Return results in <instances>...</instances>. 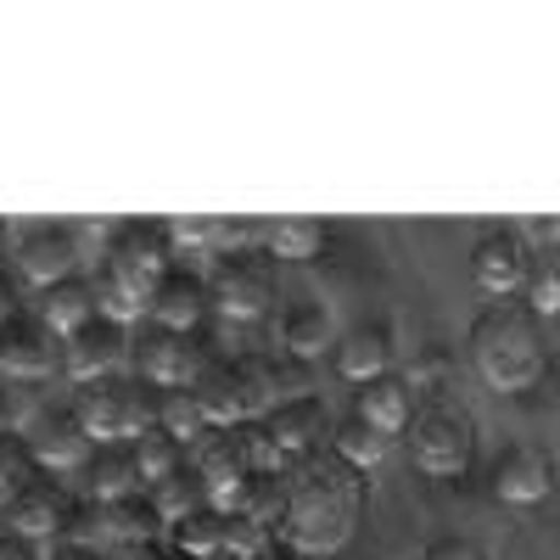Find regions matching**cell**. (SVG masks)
<instances>
[{
	"mask_svg": "<svg viewBox=\"0 0 560 560\" xmlns=\"http://www.w3.org/2000/svg\"><path fill=\"white\" fill-rule=\"evenodd\" d=\"M364 516V482L353 465H342L331 448H314L287 465V516H280V544L292 555H337Z\"/></svg>",
	"mask_w": 560,
	"mask_h": 560,
	"instance_id": "cell-1",
	"label": "cell"
},
{
	"mask_svg": "<svg viewBox=\"0 0 560 560\" xmlns=\"http://www.w3.org/2000/svg\"><path fill=\"white\" fill-rule=\"evenodd\" d=\"M465 348H471V364L477 376L499 393H527L544 364H549V331L544 319L527 308V303H488L477 319H471V337H465Z\"/></svg>",
	"mask_w": 560,
	"mask_h": 560,
	"instance_id": "cell-2",
	"label": "cell"
},
{
	"mask_svg": "<svg viewBox=\"0 0 560 560\" xmlns=\"http://www.w3.org/2000/svg\"><path fill=\"white\" fill-rule=\"evenodd\" d=\"M158 398L147 382H118V376H102L90 382L73 404L79 427L90 432V443H135L147 427H158Z\"/></svg>",
	"mask_w": 560,
	"mask_h": 560,
	"instance_id": "cell-3",
	"label": "cell"
},
{
	"mask_svg": "<svg viewBox=\"0 0 560 560\" xmlns=\"http://www.w3.org/2000/svg\"><path fill=\"white\" fill-rule=\"evenodd\" d=\"M409 454L427 477H459L477 454V420L454 404H427L409 415Z\"/></svg>",
	"mask_w": 560,
	"mask_h": 560,
	"instance_id": "cell-4",
	"label": "cell"
},
{
	"mask_svg": "<svg viewBox=\"0 0 560 560\" xmlns=\"http://www.w3.org/2000/svg\"><path fill=\"white\" fill-rule=\"evenodd\" d=\"M174 258V247H168V230L163 224H118L113 230V242H107V253H102V269L113 275V280H124L129 292H140V298H152V287L174 269L168 264Z\"/></svg>",
	"mask_w": 560,
	"mask_h": 560,
	"instance_id": "cell-5",
	"label": "cell"
},
{
	"mask_svg": "<svg viewBox=\"0 0 560 560\" xmlns=\"http://www.w3.org/2000/svg\"><path fill=\"white\" fill-rule=\"evenodd\" d=\"M275 303V275L264 258L242 253V258H219L208 275V308L224 319H258Z\"/></svg>",
	"mask_w": 560,
	"mask_h": 560,
	"instance_id": "cell-6",
	"label": "cell"
},
{
	"mask_svg": "<svg viewBox=\"0 0 560 560\" xmlns=\"http://www.w3.org/2000/svg\"><path fill=\"white\" fill-rule=\"evenodd\" d=\"M135 364H140V382L152 387H191L202 370H208V348L197 342V331H163V325H147L135 342Z\"/></svg>",
	"mask_w": 560,
	"mask_h": 560,
	"instance_id": "cell-7",
	"label": "cell"
},
{
	"mask_svg": "<svg viewBox=\"0 0 560 560\" xmlns=\"http://www.w3.org/2000/svg\"><path fill=\"white\" fill-rule=\"evenodd\" d=\"M185 465H191L197 482L208 488V504H213V510H230V504H236V493H242V482L253 477L236 427H213V432L191 448V459H185Z\"/></svg>",
	"mask_w": 560,
	"mask_h": 560,
	"instance_id": "cell-8",
	"label": "cell"
},
{
	"mask_svg": "<svg viewBox=\"0 0 560 560\" xmlns=\"http://www.w3.org/2000/svg\"><path fill=\"white\" fill-rule=\"evenodd\" d=\"M527 269H533V258H527V242L516 236V230H488V236L471 247V280L499 303L527 287Z\"/></svg>",
	"mask_w": 560,
	"mask_h": 560,
	"instance_id": "cell-9",
	"label": "cell"
},
{
	"mask_svg": "<svg viewBox=\"0 0 560 560\" xmlns=\"http://www.w3.org/2000/svg\"><path fill=\"white\" fill-rule=\"evenodd\" d=\"M79 230H62V224H34L18 236V269L23 280H34V287H57V280L79 275Z\"/></svg>",
	"mask_w": 560,
	"mask_h": 560,
	"instance_id": "cell-10",
	"label": "cell"
},
{
	"mask_svg": "<svg viewBox=\"0 0 560 560\" xmlns=\"http://www.w3.org/2000/svg\"><path fill=\"white\" fill-rule=\"evenodd\" d=\"M62 359V337L39 314H12L0 325V370L12 376H51Z\"/></svg>",
	"mask_w": 560,
	"mask_h": 560,
	"instance_id": "cell-11",
	"label": "cell"
},
{
	"mask_svg": "<svg viewBox=\"0 0 560 560\" xmlns=\"http://www.w3.org/2000/svg\"><path fill=\"white\" fill-rule=\"evenodd\" d=\"M124 348H129V342H124V325H113V319L96 314V319H84L79 331L62 337V370H68L73 382L90 387V382H102L107 370L124 359Z\"/></svg>",
	"mask_w": 560,
	"mask_h": 560,
	"instance_id": "cell-12",
	"label": "cell"
},
{
	"mask_svg": "<svg viewBox=\"0 0 560 560\" xmlns=\"http://www.w3.org/2000/svg\"><path fill=\"white\" fill-rule=\"evenodd\" d=\"M23 443H28L34 465H45V471H79V465L96 454V443H90V432L79 427V415H73V409L39 415Z\"/></svg>",
	"mask_w": 560,
	"mask_h": 560,
	"instance_id": "cell-13",
	"label": "cell"
},
{
	"mask_svg": "<svg viewBox=\"0 0 560 560\" xmlns=\"http://www.w3.org/2000/svg\"><path fill=\"white\" fill-rule=\"evenodd\" d=\"M549 488H555V459L544 454V448H533V443H510L499 459H493V493L504 499V504H538V499H549Z\"/></svg>",
	"mask_w": 560,
	"mask_h": 560,
	"instance_id": "cell-14",
	"label": "cell"
},
{
	"mask_svg": "<svg viewBox=\"0 0 560 560\" xmlns=\"http://www.w3.org/2000/svg\"><path fill=\"white\" fill-rule=\"evenodd\" d=\"M147 314H152V325H163V331L191 337L202 325V314H208V280L191 275V269H168L147 298Z\"/></svg>",
	"mask_w": 560,
	"mask_h": 560,
	"instance_id": "cell-15",
	"label": "cell"
},
{
	"mask_svg": "<svg viewBox=\"0 0 560 560\" xmlns=\"http://www.w3.org/2000/svg\"><path fill=\"white\" fill-rule=\"evenodd\" d=\"M269 432H275V443H280V454H287V465L292 459H303V454H314V448H325V438H331V427L337 420L325 415V404L308 393V398H287V404H275L269 415Z\"/></svg>",
	"mask_w": 560,
	"mask_h": 560,
	"instance_id": "cell-16",
	"label": "cell"
},
{
	"mask_svg": "<svg viewBox=\"0 0 560 560\" xmlns=\"http://www.w3.org/2000/svg\"><path fill=\"white\" fill-rule=\"evenodd\" d=\"M7 510H12V533H18V538H28V544H39V538H57V533L68 527L73 499H68V488H62V482L34 477V482H23V493H18Z\"/></svg>",
	"mask_w": 560,
	"mask_h": 560,
	"instance_id": "cell-17",
	"label": "cell"
},
{
	"mask_svg": "<svg viewBox=\"0 0 560 560\" xmlns=\"http://www.w3.org/2000/svg\"><path fill=\"white\" fill-rule=\"evenodd\" d=\"M337 370L348 382H359V387L387 376V370H393V331L376 325V319H359L353 331L337 337Z\"/></svg>",
	"mask_w": 560,
	"mask_h": 560,
	"instance_id": "cell-18",
	"label": "cell"
},
{
	"mask_svg": "<svg viewBox=\"0 0 560 560\" xmlns=\"http://www.w3.org/2000/svg\"><path fill=\"white\" fill-rule=\"evenodd\" d=\"M79 482H84V499H96V504L140 493V471H135L129 443H96V454L79 465Z\"/></svg>",
	"mask_w": 560,
	"mask_h": 560,
	"instance_id": "cell-19",
	"label": "cell"
},
{
	"mask_svg": "<svg viewBox=\"0 0 560 560\" xmlns=\"http://www.w3.org/2000/svg\"><path fill=\"white\" fill-rule=\"evenodd\" d=\"M208 427H242L247 420V398H242V376H236V359H208V370L191 382Z\"/></svg>",
	"mask_w": 560,
	"mask_h": 560,
	"instance_id": "cell-20",
	"label": "cell"
},
{
	"mask_svg": "<svg viewBox=\"0 0 560 560\" xmlns=\"http://www.w3.org/2000/svg\"><path fill=\"white\" fill-rule=\"evenodd\" d=\"M325 348H337V319L325 303H292L287 314H280V353L292 359H319Z\"/></svg>",
	"mask_w": 560,
	"mask_h": 560,
	"instance_id": "cell-21",
	"label": "cell"
},
{
	"mask_svg": "<svg viewBox=\"0 0 560 560\" xmlns=\"http://www.w3.org/2000/svg\"><path fill=\"white\" fill-rule=\"evenodd\" d=\"M353 415H364L370 427H382L387 438L404 432V427H409V415H415V382L393 376V370H387V376H376V382H364Z\"/></svg>",
	"mask_w": 560,
	"mask_h": 560,
	"instance_id": "cell-22",
	"label": "cell"
},
{
	"mask_svg": "<svg viewBox=\"0 0 560 560\" xmlns=\"http://www.w3.org/2000/svg\"><path fill=\"white\" fill-rule=\"evenodd\" d=\"M34 314L51 325L57 337H68V331H79L84 319H96V287H90L84 275H68V280H57V287L39 292Z\"/></svg>",
	"mask_w": 560,
	"mask_h": 560,
	"instance_id": "cell-23",
	"label": "cell"
},
{
	"mask_svg": "<svg viewBox=\"0 0 560 560\" xmlns=\"http://www.w3.org/2000/svg\"><path fill=\"white\" fill-rule=\"evenodd\" d=\"M331 454H337L342 465H353V471L364 477L370 465H382V459L393 454V438H387L382 427H370L364 415H342L337 427H331Z\"/></svg>",
	"mask_w": 560,
	"mask_h": 560,
	"instance_id": "cell-24",
	"label": "cell"
},
{
	"mask_svg": "<svg viewBox=\"0 0 560 560\" xmlns=\"http://www.w3.org/2000/svg\"><path fill=\"white\" fill-rule=\"evenodd\" d=\"M168 538H174V555L179 560H219L224 555V510L197 504L191 516L168 522Z\"/></svg>",
	"mask_w": 560,
	"mask_h": 560,
	"instance_id": "cell-25",
	"label": "cell"
},
{
	"mask_svg": "<svg viewBox=\"0 0 560 560\" xmlns=\"http://www.w3.org/2000/svg\"><path fill=\"white\" fill-rule=\"evenodd\" d=\"M224 516H247V522H258V527L275 533L280 516H287V471H253Z\"/></svg>",
	"mask_w": 560,
	"mask_h": 560,
	"instance_id": "cell-26",
	"label": "cell"
},
{
	"mask_svg": "<svg viewBox=\"0 0 560 560\" xmlns=\"http://www.w3.org/2000/svg\"><path fill=\"white\" fill-rule=\"evenodd\" d=\"M158 427H163L174 443H191V448L213 432L191 387H163V398H158Z\"/></svg>",
	"mask_w": 560,
	"mask_h": 560,
	"instance_id": "cell-27",
	"label": "cell"
},
{
	"mask_svg": "<svg viewBox=\"0 0 560 560\" xmlns=\"http://www.w3.org/2000/svg\"><path fill=\"white\" fill-rule=\"evenodd\" d=\"M107 516H113V544H158V533H163V510L152 504V493L113 499Z\"/></svg>",
	"mask_w": 560,
	"mask_h": 560,
	"instance_id": "cell-28",
	"label": "cell"
},
{
	"mask_svg": "<svg viewBox=\"0 0 560 560\" xmlns=\"http://www.w3.org/2000/svg\"><path fill=\"white\" fill-rule=\"evenodd\" d=\"M264 247L275 258H314L325 247V224L319 219H303V213L275 219V224H264Z\"/></svg>",
	"mask_w": 560,
	"mask_h": 560,
	"instance_id": "cell-29",
	"label": "cell"
},
{
	"mask_svg": "<svg viewBox=\"0 0 560 560\" xmlns=\"http://www.w3.org/2000/svg\"><path fill=\"white\" fill-rule=\"evenodd\" d=\"M179 448H185V443H174V438H168L163 427H147V432H140V438L129 443V454H135V471H140V482L152 488V482H163L168 471H179V465H185V459H179Z\"/></svg>",
	"mask_w": 560,
	"mask_h": 560,
	"instance_id": "cell-30",
	"label": "cell"
},
{
	"mask_svg": "<svg viewBox=\"0 0 560 560\" xmlns=\"http://www.w3.org/2000/svg\"><path fill=\"white\" fill-rule=\"evenodd\" d=\"M62 538H68L73 549L107 555V549H113V516H107V504H96V499H73V510H68V527H62Z\"/></svg>",
	"mask_w": 560,
	"mask_h": 560,
	"instance_id": "cell-31",
	"label": "cell"
},
{
	"mask_svg": "<svg viewBox=\"0 0 560 560\" xmlns=\"http://www.w3.org/2000/svg\"><path fill=\"white\" fill-rule=\"evenodd\" d=\"M152 504L163 510V522H179V516H191L197 504H208V488L197 482L191 465H179V471H168L163 482H152Z\"/></svg>",
	"mask_w": 560,
	"mask_h": 560,
	"instance_id": "cell-32",
	"label": "cell"
},
{
	"mask_svg": "<svg viewBox=\"0 0 560 560\" xmlns=\"http://www.w3.org/2000/svg\"><path fill=\"white\" fill-rule=\"evenodd\" d=\"M90 287H96V314L113 319V325H135L140 314H147V298L129 292L124 280H113L107 269H96V280H90Z\"/></svg>",
	"mask_w": 560,
	"mask_h": 560,
	"instance_id": "cell-33",
	"label": "cell"
},
{
	"mask_svg": "<svg viewBox=\"0 0 560 560\" xmlns=\"http://www.w3.org/2000/svg\"><path fill=\"white\" fill-rule=\"evenodd\" d=\"M23 482H34V454L18 432H0V504H12Z\"/></svg>",
	"mask_w": 560,
	"mask_h": 560,
	"instance_id": "cell-34",
	"label": "cell"
},
{
	"mask_svg": "<svg viewBox=\"0 0 560 560\" xmlns=\"http://www.w3.org/2000/svg\"><path fill=\"white\" fill-rule=\"evenodd\" d=\"M527 308L538 319H555L560 314V253L533 258V269H527Z\"/></svg>",
	"mask_w": 560,
	"mask_h": 560,
	"instance_id": "cell-35",
	"label": "cell"
},
{
	"mask_svg": "<svg viewBox=\"0 0 560 560\" xmlns=\"http://www.w3.org/2000/svg\"><path fill=\"white\" fill-rule=\"evenodd\" d=\"M236 438H242V454H247V471H287V454H280L269 420H242Z\"/></svg>",
	"mask_w": 560,
	"mask_h": 560,
	"instance_id": "cell-36",
	"label": "cell"
},
{
	"mask_svg": "<svg viewBox=\"0 0 560 560\" xmlns=\"http://www.w3.org/2000/svg\"><path fill=\"white\" fill-rule=\"evenodd\" d=\"M269 544H275L269 527H258V522H247V516H224V555H230V560H253V555H264Z\"/></svg>",
	"mask_w": 560,
	"mask_h": 560,
	"instance_id": "cell-37",
	"label": "cell"
},
{
	"mask_svg": "<svg viewBox=\"0 0 560 560\" xmlns=\"http://www.w3.org/2000/svg\"><path fill=\"white\" fill-rule=\"evenodd\" d=\"M258 242H264V224H253V219H213V253L219 258H242Z\"/></svg>",
	"mask_w": 560,
	"mask_h": 560,
	"instance_id": "cell-38",
	"label": "cell"
},
{
	"mask_svg": "<svg viewBox=\"0 0 560 560\" xmlns=\"http://www.w3.org/2000/svg\"><path fill=\"white\" fill-rule=\"evenodd\" d=\"M163 230L174 253H213V219H168Z\"/></svg>",
	"mask_w": 560,
	"mask_h": 560,
	"instance_id": "cell-39",
	"label": "cell"
},
{
	"mask_svg": "<svg viewBox=\"0 0 560 560\" xmlns=\"http://www.w3.org/2000/svg\"><path fill=\"white\" fill-rule=\"evenodd\" d=\"M275 393H280V404H287V398H308V364L292 359V353H280L275 359Z\"/></svg>",
	"mask_w": 560,
	"mask_h": 560,
	"instance_id": "cell-40",
	"label": "cell"
},
{
	"mask_svg": "<svg viewBox=\"0 0 560 560\" xmlns=\"http://www.w3.org/2000/svg\"><path fill=\"white\" fill-rule=\"evenodd\" d=\"M427 560H488V555H482V544H477V538L448 533V538H432V544H427Z\"/></svg>",
	"mask_w": 560,
	"mask_h": 560,
	"instance_id": "cell-41",
	"label": "cell"
},
{
	"mask_svg": "<svg viewBox=\"0 0 560 560\" xmlns=\"http://www.w3.org/2000/svg\"><path fill=\"white\" fill-rule=\"evenodd\" d=\"M102 560H168V555H163L158 544H113Z\"/></svg>",
	"mask_w": 560,
	"mask_h": 560,
	"instance_id": "cell-42",
	"label": "cell"
},
{
	"mask_svg": "<svg viewBox=\"0 0 560 560\" xmlns=\"http://www.w3.org/2000/svg\"><path fill=\"white\" fill-rule=\"evenodd\" d=\"M0 560H39V549L18 533H0Z\"/></svg>",
	"mask_w": 560,
	"mask_h": 560,
	"instance_id": "cell-43",
	"label": "cell"
},
{
	"mask_svg": "<svg viewBox=\"0 0 560 560\" xmlns=\"http://www.w3.org/2000/svg\"><path fill=\"white\" fill-rule=\"evenodd\" d=\"M18 303H23V298H18V280H12L7 269H0V325H7L12 314H23Z\"/></svg>",
	"mask_w": 560,
	"mask_h": 560,
	"instance_id": "cell-44",
	"label": "cell"
},
{
	"mask_svg": "<svg viewBox=\"0 0 560 560\" xmlns=\"http://www.w3.org/2000/svg\"><path fill=\"white\" fill-rule=\"evenodd\" d=\"M253 560H298V555H292L287 544H269V549H264V555H253Z\"/></svg>",
	"mask_w": 560,
	"mask_h": 560,
	"instance_id": "cell-45",
	"label": "cell"
},
{
	"mask_svg": "<svg viewBox=\"0 0 560 560\" xmlns=\"http://www.w3.org/2000/svg\"><path fill=\"white\" fill-rule=\"evenodd\" d=\"M57 560H102V555H90V549H73V544H68V549H57Z\"/></svg>",
	"mask_w": 560,
	"mask_h": 560,
	"instance_id": "cell-46",
	"label": "cell"
},
{
	"mask_svg": "<svg viewBox=\"0 0 560 560\" xmlns=\"http://www.w3.org/2000/svg\"><path fill=\"white\" fill-rule=\"evenodd\" d=\"M544 230H549V242H555V247H560V219H549V224H544Z\"/></svg>",
	"mask_w": 560,
	"mask_h": 560,
	"instance_id": "cell-47",
	"label": "cell"
},
{
	"mask_svg": "<svg viewBox=\"0 0 560 560\" xmlns=\"http://www.w3.org/2000/svg\"><path fill=\"white\" fill-rule=\"evenodd\" d=\"M549 348H555V359H560V314H555V342H549Z\"/></svg>",
	"mask_w": 560,
	"mask_h": 560,
	"instance_id": "cell-48",
	"label": "cell"
},
{
	"mask_svg": "<svg viewBox=\"0 0 560 560\" xmlns=\"http://www.w3.org/2000/svg\"><path fill=\"white\" fill-rule=\"evenodd\" d=\"M0 427H7V404H0Z\"/></svg>",
	"mask_w": 560,
	"mask_h": 560,
	"instance_id": "cell-49",
	"label": "cell"
},
{
	"mask_svg": "<svg viewBox=\"0 0 560 560\" xmlns=\"http://www.w3.org/2000/svg\"><path fill=\"white\" fill-rule=\"evenodd\" d=\"M0 242H7V224H0Z\"/></svg>",
	"mask_w": 560,
	"mask_h": 560,
	"instance_id": "cell-50",
	"label": "cell"
}]
</instances>
